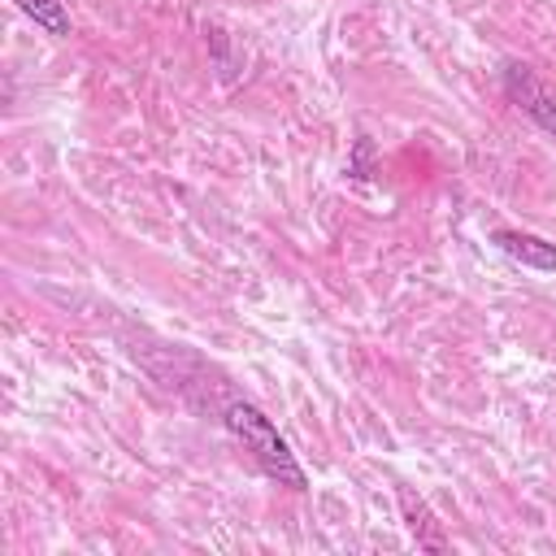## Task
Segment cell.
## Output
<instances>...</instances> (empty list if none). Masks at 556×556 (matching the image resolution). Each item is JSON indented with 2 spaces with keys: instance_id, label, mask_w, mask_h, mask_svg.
Listing matches in <instances>:
<instances>
[{
  "instance_id": "cell-3",
  "label": "cell",
  "mask_w": 556,
  "mask_h": 556,
  "mask_svg": "<svg viewBox=\"0 0 556 556\" xmlns=\"http://www.w3.org/2000/svg\"><path fill=\"white\" fill-rule=\"evenodd\" d=\"M491 243H495L508 261H517V265H526V269L556 274V243H547V239H539V235H526V230H508V226H500V230H491Z\"/></svg>"
},
{
  "instance_id": "cell-4",
  "label": "cell",
  "mask_w": 556,
  "mask_h": 556,
  "mask_svg": "<svg viewBox=\"0 0 556 556\" xmlns=\"http://www.w3.org/2000/svg\"><path fill=\"white\" fill-rule=\"evenodd\" d=\"M395 495H400V513H404V526H408V534L417 539V547H426V552H443L447 539L439 534V521L430 517V508H426L408 486H400Z\"/></svg>"
},
{
  "instance_id": "cell-1",
  "label": "cell",
  "mask_w": 556,
  "mask_h": 556,
  "mask_svg": "<svg viewBox=\"0 0 556 556\" xmlns=\"http://www.w3.org/2000/svg\"><path fill=\"white\" fill-rule=\"evenodd\" d=\"M226 430L252 452V460L261 465L265 478H274V482L287 486V491H308V478H304V469H300L291 443L278 434V426H274L256 404L230 400V404H226Z\"/></svg>"
},
{
  "instance_id": "cell-6",
  "label": "cell",
  "mask_w": 556,
  "mask_h": 556,
  "mask_svg": "<svg viewBox=\"0 0 556 556\" xmlns=\"http://www.w3.org/2000/svg\"><path fill=\"white\" fill-rule=\"evenodd\" d=\"M348 174H352V178H361V182H365V178H374V139H365V135H361V139L352 143Z\"/></svg>"
},
{
  "instance_id": "cell-5",
  "label": "cell",
  "mask_w": 556,
  "mask_h": 556,
  "mask_svg": "<svg viewBox=\"0 0 556 556\" xmlns=\"http://www.w3.org/2000/svg\"><path fill=\"white\" fill-rule=\"evenodd\" d=\"M39 30H48L52 39H65L70 30H74V22H70V9H65V0H13Z\"/></svg>"
},
{
  "instance_id": "cell-2",
  "label": "cell",
  "mask_w": 556,
  "mask_h": 556,
  "mask_svg": "<svg viewBox=\"0 0 556 556\" xmlns=\"http://www.w3.org/2000/svg\"><path fill=\"white\" fill-rule=\"evenodd\" d=\"M504 96L543 130V135H552L556 139V96L534 78V70L530 65H521V61H513V65H504Z\"/></svg>"
}]
</instances>
